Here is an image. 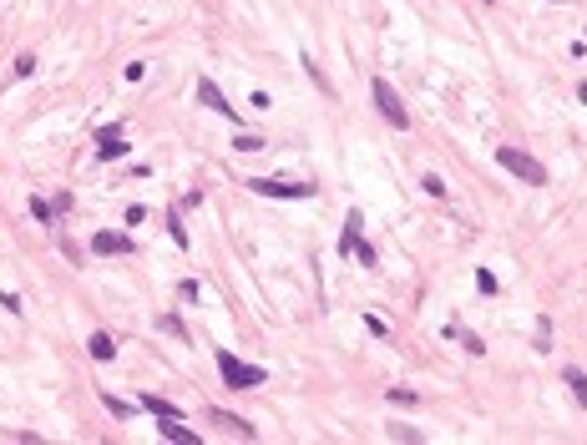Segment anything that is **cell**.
<instances>
[{
    "instance_id": "obj_1",
    "label": "cell",
    "mask_w": 587,
    "mask_h": 445,
    "mask_svg": "<svg viewBox=\"0 0 587 445\" xmlns=\"http://www.w3.org/2000/svg\"><path fill=\"white\" fill-rule=\"evenodd\" d=\"M496 162L506 167L516 183H532V188H542V183H547V167H542L537 157H526L521 147H496Z\"/></svg>"
},
{
    "instance_id": "obj_2",
    "label": "cell",
    "mask_w": 587,
    "mask_h": 445,
    "mask_svg": "<svg viewBox=\"0 0 587 445\" xmlns=\"http://www.w3.org/2000/svg\"><path fill=\"white\" fill-rule=\"evenodd\" d=\"M370 96H375V106H380V117L395 127V132H405L410 127V111H405V101H400V91L385 81V76H375L370 81Z\"/></svg>"
},
{
    "instance_id": "obj_3",
    "label": "cell",
    "mask_w": 587,
    "mask_h": 445,
    "mask_svg": "<svg viewBox=\"0 0 587 445\" xmlns=\"http://www.w3.org/2000/svg\"><path fill=\"white\" fill-rule=\"evenodd\" d=\"M213 359H218V374H223V384H233V389H259V384L269 379L264 369H254V364H244V359H233L228 349H218Z\"/></svg>"
},
{
    "instance_id": "obj_4",
    "label": "cell",
    "mask_w": 587,
    "mask_h": 445,
    "mask_svg": "<svg viewBox=\"0 0 587 445\" xmlns=\"http://www.w3.org/2000/svg\"><path fill=\"white\" fill-rule=\"evenodd\" d=\"M249 188L264 198H314V183H284V178H254Z\"/></svg>"
},
{
    "instance_id": "obj_5",
    "label": "cell",
    "mask_w": 587,
    "mask_h": 445,
    "mask_svg": "<svg viewBox=\"0 0 587 445\" xmlns=\"http://www.w3.org/2000/svg\"><path fill=\"white\" fill-rule=\"evenodd\" d=\"M198 101H203V106H213L218 117H228V122H239V106H233V101H228V96H223V91H218V86L208 81V76L198 81Z\"/></svg>"
},
{
    "instance_id": "obj_6",
    "label": "cell",
    "mask_w": 587,
    "mask_h": 445,
    "mask_svg": "<svg viewBox=\"0 0 587 445\" xmlns=\"http://www.w3.org/2000/svg\"><path fill=\"white\" fill-rule=\"evenodd\" d=\"M157 435H162V440H178V445H198V435H193V430L183 425V415H162Z\"/></svg>"
},
{
    "instance_id": "obj_7",
    "label": "cell",
    "mask_w": 587,
    "mask_h": 445,
    "mask_svg": "<svg viewBox=\"0 0 587 445\" xmlns=\"http://www.w3.org/2000/svg\"><path fill=\"white\" fill-rule=\"evenodd\" d=\"M91 253H106V258L132 253V238H122V233H96V238H91Z\"/></svg>"
},
{
    "instance_id": "obj_8",
    "label": "cell",
    "mask_w": 587,
    "mask_h": 445,
    "mask_svg": "<svg viewBox=\"0 0 587 445\" xmlns=\"http://www.w3.org/2000/svg\"><path fill=\"white\" fill-rule=\"evenodd\" d=\"M360 222H365L360 213H349V218H344V238H339V253H355V243H360Z\"/></svg>"
},
{
    "instance_id": "obj_9",
    "label": "cell",
    "mask_w": 587,
    "mask_h": 445,
    "mask_svg": "<svg viewBox=\"0 0 587 445\" xmlns=\"http://www.w3.org/2000/svg\"><path fill=\"white\" fill-rule=\"evenodd\" d=\"M86 349H91V359H111V354H116L111 334H91V339H86Z\"/></svg>"
},
{
    "instance_id": "obj_10",
    "label": "cell",
    "mask_w": 587,
    "mask_h": 445,
    "mask_svg": "<svg viewBox=\"0 0 587 445\" xmlns=\"http://www.w3.org/2000/svg\"><path fill=\"white\" fill-rule=\"evenodd\" d=\"M213 425H228L233 435H244V440L254 435V425H249V420H239V415H223V410H213Z\"/></svg>"
},
{
    "instance_id": "obj_11",
    "label": "cell",
    "mask_w": 587,
    "mask_h": 445,
    "mask_svg": "<svg viewBox=\"0 0 587 445\" xmlns=\"http://www.w3.org/2000/svg\"><path fill=\"white\" fill-rule=\"evenodd\" d=\"M562 379L572 384V395H577V405H587V374H582V369H567Z\"/></svg>"
},
{
    "instance_id": "obj_12",
    "label": "cell",
    "mask_w": 587,
    "mask_h": 445,
    "mask_svg": "<svg viewBox=\"0 0 587 445\" xmlns=\"http://www.w3.org/2000/svg\"><path fill=\"white\" fill-rule=\"evenodd\" d=\"M157 329H162V334H172V339H188V329H183V319H178V314H162V319H157Z\"/></svg>"
},
{
    "instance_id": "obj_13",
    "label": "cell",
    "mask_w": 587,
    "mask_h": 445,
    "mask_svg": "<svg viewBox=\"0 0 587 445\" xmlns=\"http://www.w3.org/2000/svg\"><path fill=\"white\" fill-rule=\"evenodd\" d=\"M142 410H152L157 420H162V415H178V410H172V405H167L162 395H142Z\"/></svg>"
},
{
    "instance_id": "obj_14",
    "label": "cell",
    "mask_w": 587,
    "mask_h": 445,
    "mask_svg": "<svg viewBox=\"0 0 587 445\" xmlns=\"http://www.w3.org/2000/svg\"><path fill=\"white\" fill-rule=\"evenodd\" d=\"M31 218H36V222H56V208H51L46 198H31Z\"/></svg>"
},
{
    "instance_id": "obj_15",
    "label": "cell",
    "mask_w": 587,
    "mask_h": 445,
    "mask_svg": "<svg viewBox=\"0 0 587 445\" xmlns=\"http://www.w3.org/2000/svg\"><path fill=\"white\" fill-rule=\"evenodd\" d=\"M101 147V157L111 162V157H127V137H111V142H96Z\"/></svg>"
},
{
    "instance_id": "obj_16",
    "label": "cell",
    "mask_w": 587,
    "mask_h": 445,
    "mask_svg": "<svg viewBox=\"0 0 587 445\" xmlns=\"http://www.w3.org/2000/svg\"><path fill=\"white\" fill-rule=\"evenodd\" d=\"M233 147H239V152H259V147H264V137H254V132H239V137H233Z\"/></svg>"
},
{
    "instance_id": "obj_17",
    "label": "cell",
    "mask_w": 587,
    "mask_h": 445,
    "mask_svg": "<svg viewBox=\"0 0 587 445\" xmlns=\"http://www.w3.org/2000/svg\"><path fill=\"white\" fill-rule=\"evenodd\" d=\"M167 233H172V243H178V248H188V228H183V218H167Z\"/></svg>"
},
{
    "instance_id": "obj_18",
    "label": "cell",
    "mask_w": 587,
    "mask_h": 445,
    "mask_svg": "<svg viewBox=\"0 0 587 445\" xmlns=\"http://www.w3.org/2000/svg\"><path fill=\"white\" fill-rule=\"evenodd\" d=\"M101 400H106V410H111L116 420H127V415H132V405H127V400H116V395H101Z\"/></svg>"
},
{
    "instance_id": "obj_19",
    "label": "cell",
    "mask_w": 587,
    "mask_h": 445,
    "mask_svg": "<svg viewBox=\"0 0 587 445\" xmlns=\"http://www.w3.org/2000/svg\"><path fill=\"white\" fill-rule=\"evenodd\" d=\"M390 405H416V389H385Z\"/></svg>"
},
{
    "instance_id": "obj_20",
    "label": "cell",
    "mask_w": 587,
    "mask_h": 445,
    "mask_svg": "<svg viewBox=\"0 0 587 445\" xmlns=\"http://www.w3.org/2000/svg\"><path fill=\"white\" fill-rule=\"evenodd\" d=\"M390 440H416V445H421V430H410V425H390Z\"/></svg>"
},
{
    "instance_id": "obj_21",
    "label": "cell",
    "mask_w": 587,
    "mask_h": 445,
    "mask_svg": "<svg viewBox=\"0 0 587 445\" xmlns=\"http://www.w3.org/2000/svg\"><path fill=\"white\" fill-rule=\"evenodd\" d=\"M355 258H360L365 268H375V248H370V243H355Z\"/></svg>"
},
{
    "instance_id": "obj_22",
    "label": "cell",
    "mask_w": 587,
    "mask_h": 445,
    "mask_svg": "<svg viewBox=\"0 0 587 445\" xmlns=\"http://www.w3.org/2000/svg\"><path fill=\"white\" fill-rule=\"evenodd\" d=\"M36 71V56H16V76H31Z\"/></svg>"
},
{
    "instance_id": "obj_23",
    "label": "cell",
    "mask_w": 587,
    "mask_h": 445,
    "mask_svg": "<svg viewBox=\"0 0 587 445\" xmlns=\"http://www.w3.org/2000/svg\"><path fill=\"white\" fill-rule=\"evenodd\" d=\"M476 289H481V294H496V278H491V273H486V268H481V273H476Z\"/></svg>"
}]
</instances>
